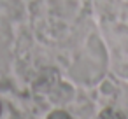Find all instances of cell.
Instances as JSON below:
<instances>
[{
  "mask_svg": "<svg viewBox=\"0 0 128 119\" xmlns=\"http://www.w3.org/2000/svg\"><path fill=\"white\" fill-rule=\"evenodd\" d=\"M98 119H124L121 112H118L116 109H104L98 116Z\"/></svg>",
  "mask_w": 128,
  "mask_h": 119,
  "instance_id": "6da1fadb",
  "label": "cell"
},
{
  "mask_svg": "<svg viewBox=\"0 0 128 119\" xmlns=\"http://www.w3.org/2000/svg\"><path fill=\"white\" fill-rule=\"evenodd\" d=\"M48 119H72V117H70V114H67L65 110H54V112L49 114Z\"/></svg>",
  "mask_w": 128,
  "mask_h": 119,
  "instance_id": "7a4b0ae2",
  "label": "cell"
},
{
  "mask_svg": "<svg viewBox=\"0 0 128 119\" xmlns=\"http://www.w3.org/2000/svg\"><path fill=\"white\" fill-rule=\"evenodd\" d=\"M0 114H2V105H0Z\"/></svg>",
  "mask_w": 128,
  "mask_h": 119,
  "instance_id": "3957f363",
  "label": "cell"
}]
</instances>
